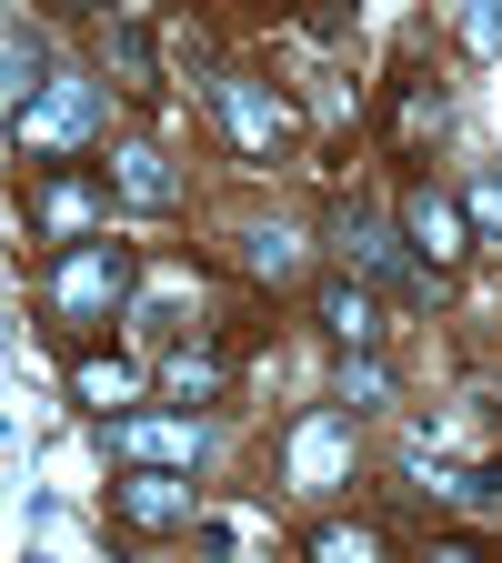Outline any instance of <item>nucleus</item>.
<instances>
[{"label": "nucleus", "mask_w": 502, "mask_h": 563, "mask_svg": "<svg viewBox=\"0 0 502 563\" xmlns=\"http://www.w3.org/2000/svg\"><path fill=\"white\" fill-rule=\"evenodd\" d=\"M121 302H131V242L91 232V242L51 252V332H60L70 352H81V332H101Z\"/></svg>", "instance_id": "obj_1"}, {"label": "nucleus", "mask_w": 502, "mask_h": 563, "mask_svg": "<svg viewBox=\"0 0 502 563\" xmlns=\"http://www.w3.org/2000/svg\"><path fill=\"white\" fill-rule=\"evenodd\" d=\"M211 121H222V141L242 162H292L302 152V101L252 81V70H211Z\"/></svg>", "instance_id": "obj_2"}, {"label": "nucleus", "mask_w": 502, "mask_h": 563, "mask_svg": "<svg viewBox=\"0 0 502 563\" xmlns=\"http://www.w3.org/2000/svg\"><path fill=\"white\" fill-rule=\"evenodd\" d=\"M322 242L352 262V272H372V282H392L402 302H443V272L422 262L412 242H402V222H372L362 201H332V222H322Z\"/></svg>", "instance_id": "obj_3"}, {"label": "nucleus", "mask_w": 502, "mask_h": 563, "mask_svg": "<svg viewBox=\"0 0 502 563\" xmlns=\"http://www.w3.org/2000/svg\"><path fill=\"white\" fill-rule=\"evenodd\" d=\"M111 523L141 533V543L191 533V523H201V483L171 473V463H131V473H111Z\"/></svg>", "instance_id": "obj_4"}, {"label": "nucleus", "mask_w": 502, "mask_h": 563, "mask_svg": "<svg viewBox=\"0 0 502 563\" xmlns=\"http://www.w3.org/2000/svg\"><path fill=\"white\" fill-rule=\"evenodd\" d=\"M91 121H101V81H51V91L11 121V141H21L31 172H51V162H70V152L91 141Z\"/></svg>", "instance_id": "obj_5"}, {"label": "nucleus", "mask_w": 502, "mask_h": 563, "mask_svg": "<svg viewBox=\"0 0 502 563\" xmlns=\"http://www.w3.org/2000/svg\"><path fill=\"white\" fill-rule=\"evenodd\" d=\"M392 222H402V242H412L422 262H433L443 282H453V272H462V262L482 252V232H472V211H462L453 191H433V181H412V191H402V211H392Z\"/></svg>", "instance_id": "obj_6"}, {"label": "nucleus", "mask_w": 502, "mask_h": 563, "mask_svg": "<svg viewBox=\"0 0 502 563\" xmlns=\"http://www.w3.org/2000/svg\"><path fill=\"white\" fill-rule=\"evenodd\" d=\"M101 201H111L101 162H91V181H70V162H51V172H41V191H31V232H41V252L91 242V232H101Z\"/></svg>", "instance_id": "obj_7"}, {"label": "nucleus", "mask_w": 502, "mask_h": 563, "mask_svg": "<svg viewBox=\"0 0 502 563\" xmlns=\"http://www.w3.org/2000/svg\"><path fill=\"white\" fill-rule=\"evenodd\" d=\"M443 121H453V91L433 81V70H402L392 101H382V152H392V162H422V152L443 141Z\"/></svg>", "instance_id": "obj_8"}, {"label": "nucleus", "mask_w": 502, "mask_h": 563, "mask_svg": "<svg viewBox=\"0 0 502 563\" xmlns=\"http://www.w3.org/2000/svg\"><path fill=\"white\" fill-rule=\"evenodd\" d=\"M312 312H322V332L342 352H382V292H372V272H332L322 292H312Z\"/></svg>", "instance_id": "obj_9"}, {"label": "nucleus", "mask_w": 502, "mask_h": 563, "mask_svg": "<svg viewBox=\"0 0 502 563\" xmlns=\"http://www.w3.org/2000/svg\"><path fill=\"white\" fill-rule=\"evenodd\" d=\"M101 181H111V201H131V211H181V172L152 152V141H121V152H101Z\"/></svg>", "instance_id": "obj_10"}, {"label": "nucleus", "mask_w": 502, "mask_h": 563, "mask_svg": "<svg viewBox=\"0 0 502 563\" xmlns=\"http://www.w3.org/2000/svg\"><path fill=\"white\" fill-rule=\"evenodd\" d=\"M70 393L121 422V412H141V363H121V352H70Z\"/></svg>", "instance_id": "obj_11"}, {"label": "nucleus", "mask_w": 502, "mask_h": 563, "mask_svg": "<svg viewBox=\"0 0 502 563\" xmlns=\"http://www.w3.org/2000/svg\"><path fill=\"white\" fill-rule=\"evenodd\" d=\"M0 91H11V121L51 91V51L31 41V21H11V41H0Z\"/></svg>", "instance_id": "obj_12"}, {"label": "nucleus", "mask_w": 502, "mask_h": 563, "mask_svg": "<svg viewBox=\"0 0 502 563\" xmlns=\"http://www.w3.org/2000/svg\"><path fill=\"white\" fill-rule=\"evenodd\" d=\"M302 553H322V563H362V553H382V523H352V514H332V523H302Z\"/></svg>", "instance_id": "obj_13"}, {"label": "nucleus", "mask_w": 502, "mask_h": 563, "mask_svg": "<svg viewBox=\"0 0 502 563\" xmlns=\"http://www.w3.org/2000/svg\"><path fill=\"white\" fill-rule=\"evenodd\" d=\"M111 70H121V91H131V101H152V91H161V81H152V31H141V21L111 31Z\"/></svg>", "instance_id": "obj_14"}, {"label": "nucleus", "mask_w": 502, "mask_h": 563, "mask_svg": "<svg viewBox=\"0 0 502 563\" xmlns=\"http://www.w3.org/2000/svg\"><path fill=\"white\" fill-rule=\"evenodd\" d=\"M342 402H352V412L392 402V383H382V352H352V363H342Z\"/></svg>", "instance_id": "obj_15"}, {"label": "nucleus", "mask_w": 502, "mask_h": 563, "mask_svg": "<svg viewBox=\"0 0 502 563\" xmlns=\"http://www.w3.org/2000/svg\"><path fill=\"white\" fill-rule=\"evenodd\" d=\"M222 383H232V363H222V352H201V363L181 352V363H171V393H181V402H211Z\"/></svg>", "instance_id": "obj_16"}, {"label": "nucleus", "mask_w": 502, "mask_h": 563, "mask_svg": "<svg viewBox=\"0 0 502 563\" xmlns=\"http://www.w3.org/2000/svg\"><path fill=\"white\" fill-rule=\"evenodd\" d=\"M462 211H472V232H482V242H502V172H482Z\"/></svg>", "instance_id": "obj_17"}, {"label": "nucleus", "mask_w": 502, "mask_h": 563, "mask_svg": "<svg viewBox=\"0 0 502 563\" xmlns=\"http://www.w3.org/2000/svg\"><path fill=\"white\" fill-rule=\"evenodd\" d=\"M252 272L261 282H292V242H281V232H252Z\"/></svg>", "instance_id": "obj_18"}, {"label": "nucleus", "mask_w": 502, "mask_h": 563, "mask_svg": "<svg viewBox=\"0 0 502 563\" xmlns=\"http://www.w3.org/2000/svg\"><path fill=\"white\" fill-rule=\"evenodd\" d=\"M51 11H111V0H51Z\"/></svg>", "instance_id": "obj_19"}, {"label": "nucleus", "mask_w": 502, "mask_h": 563, "mask_svg": "<svg viewBox=\"0 0 502 563\" xmlns=\"http://www.w3.org/2000/svg\"><path fill=\"white\" fill-rule=\"evenodd\" d=\"M302 11H312V21H332V0H302Z\"/></svg>", "instance_id": "obj_20"}]
</instances>
